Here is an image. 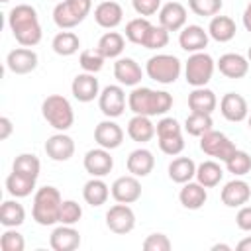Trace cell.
I'll use <instances>...</instances> for the list:
<instances>
[{
    "label": "cell",
    "instance_id": "1",
    "mask_svg": "<svg viewBox=\"0 0 251 251\" xmlns=\"http://www.w3.org/2000/svg\"><path fill=\"white\" fill-rule=\"evenodd\" d=\"M8 25H10L12 35L22 47H33L41 41L43 31L39 25V18H37L35 8L29 4L14 6L8 14Z\"/></svg>",
    "mask_w": 251,
    "mask_h": 251
},
{
    "label": "cell",
    "instance_id": "2",
    "mask_svg": "<svg viewBox=\"0 0 251 251\" xmlns=\"http://www.w3.org/2000/svg\"><path fill=\"white\" fill-rule=\"evenodd\" d=\"M127 108L137 116H165L173 108V96L167 90L133 86L127 96Z\"/></svg>",
    "mask_w": 251,
    "mask_h": 251
},
{
    "label": "cell",
    "instance_id": "3",
    "mask_svg": "<svg viewBox=\"0 0 251 251\" xmlns=\"http://www.w3.org/2000/svg\"><path fill=\"white\" fill-rule=\"evenodd\" d=\"M61 206H63L61 192L55 186H41L33 194L31 216L39 226H53L59 224Z\"/></svg>",
    "mask_w": 251,
    "mask_h": 251
},
{
    "label": "cell",
    "instance_id": "4",
    "mask_svg": "<svg viewBox=\"0 0 251 251\" xmlns=\"http://www.w3.org/2000/svg\"><path fill=\"white\" fill-rule=\"evenodd\" d=\"M41 114L45 122L57 129V131H67L75 124V112L71 102L61 96V94H51L41 102Z\"/></svg>",
    "mask_w": 251,
    "mask_h": 251
},
{
    "label": "cell",
    "instance_id": "5",
    "mask_svg": "<svg viewBox=\"0 0 251 251\" xmlns=\"http://www.w3.org/2000/svg\"><path fill=\"white\" fill-rule=\"evenodd\" d=\"M180 71H182V65L178 57L169 53H157L149 57V61L145 63L147 76L159 84H173L180 76Z\"/></svg>",
    "mask_w": 251,
    "mask_h": 251
},
{
    "label": "cell",
    "instance_id": "6",
    "mask_svg": "<svg viewBox=\"0 0 251 251\" xmlns=\"http://www.w3.org/2000/svg\"><path fill=\"white\" fill-rule=\"evenodd\" d=\"M92 10V0H63L53 8V22L61 29H73L84 22Z\"/></svg>",
    "mask_w": 251,
    "mask_h": 251
},
{
    "label": "cell",
    "instance_id": "7",
    "mask_svg": "<svg viewBox=\"0 0 251 251\" xmlns=\"http://www.w3.org/2000/svg\"><path fill=\"white\" fill-rule=\"evenodd\" d=\"M214 69H216V63L208 53H204V51L190 53V57L184 63V78L194 88L206 86L212 80Z\"/></svg>",
    "mask_w": 251,
    "mask_h": 251
},
{
    "label": "cell",
    "instance_id": "8",
    "mask_svg": "<svg viewBox=\"0 0 251 251\" xmlns=\"http://www.w3.org/2000/svg\"><path fill=\"white\" fill-rule=\"evenodd\" d=\"M200 149L208 155V157H214V159H220V161H227L235 151V143L222 131H216V129H210L206 131L204 135H200Z\"/></svg>",
    "mask_w": 251,
    "mask_h": 251
},
{
    "label": "cell",
    "instance_id": "9",
    "mask_svg": "<svg viewBox=\"0 0 251 251\" xmlns=\"http://www.w3.org/2000/svg\"><path fill=\"white\" fill-rule=\"evenodd\" d=\"M126 92L122 84H108L100 90L98 108L106 118H120L126 110Z\"/></svg>",
    "mask_w": 251,
    "mask_h": 251
},
{
    "label": "cell",
    "instance_id": "10",
    "mask_svg": "<svg viewBox=\"0 0 251 251\" xmlns=\"http://www.w3.org/2000/svg\"><path fill=\"white\" fill-rule=\"evenodd\" d=\"M106 226L112 233L118 235H126L135 227V214L129 208V204H114L108 212H106Z\"/></svg>",
    "mask_w": 251,
    "mask_h": 251
},
{
    "label": "cell",
    "instance_id": "11",
    "mask_svg": "<svg viewBox=\"0 0 251 251\" xmlns=\"http://www.w3.org/2000/svg\"><path fill=\"white\" fill-rule=\"evenodd\" d=\"M110 192H112V198L116 202L133 204V202H137L141 198V182L133 175H124V176H118L112 182Z\"/></svg>",
    "mask_w": 251,
    "mask_h": 251
},
{
    "label": "cell",
    "instance_id": "12",
    "mask_svg": "<svg viewBox=\"0 0 251 251\" xmlns=\"http://www.w3.org/2000/svg\"><path fill=\"white\" fill-rule=\"evenodd\" d=\"M37 63H39V57L29 47H16L6 57V67L14 75H29L31 71L37 69Z\"/></svg>",
    "mask_w": 251,
    "mask_h": 251
},
{
    "label": "cell",
    "instance_id": "13",
    "mask_svg": "<svg viewBox=\"0 0 251 251\" xmlns=\"http://www.w3.org/2000/svg\"><path fill=\"white\" fill-rule=\"evenodd\" d=\"M82 165H84V171L90 176H100L102 178L114 169V157L110 155L108 149L98 147V149L86 151V155L82 159Z\"/></svg>",
    "mask_w": 251,
    "mask_h": 251
},
{
    "label": "cell",
    "instance_id": "14",
    "mask_svg": "<svg viewBox=\"0 0 251 251\" xmlns=\"http://www.w3.org/2000/svg\"><path fill=\"white\" fill-rule=\"evenodd\" d=\"M45 153L51 161L57 163H65L75 155V141L71 135H67L65 131L53 133L51 137H47L45 141Z\"/></svg>",
    "mask_w": 251,
    "mask_h": 251
},
{
    "label": "cell",
    "instance_id": "15",
    "mask_svg": "<svg viewBox=\"0 0 251 251\" xmlns=\"http://www.w3.org/2000/svg\"><path fill=\"white\" fill-rule=\"evenodd\" d=\"M208 29H204L202 25H196V24H190V25H184L178 33V45L180 49H184L186 53H198V51H204L208 47Z\"/></svg>",
    "mask_w": 251,
    "mask_h": 251
},
{
    "label": "cell",
    "instance_id": "16",
    "mask_svg": "<svg viewBox=\"0 0 251 251\" xmlns=\"http://www.w3.org/2000/svg\"><path fill=\"white\" fill-rule=\"evenodd\" d=\"M94 141L98 143V147H104L108 151L118 149L124 141V129L112 118H108L94 127Z\"/></svg>",
    "mask_w": 251,
    "mask_h": 251
},
{
    "label": "cell",
    "instance_id": "17",
    "mask_svg": "<svg viewBox=\"0 0 251 251\" xmlns=\"http://www.w3.org/2000/svg\"><path fill=\"white\" fill-rule=\"evenodd\" d=\"M220 198H222L224 206H227V208H239V206H243V204L249 202V198H251V186L245 180H241V178H233V180H229V182L224 184V188L220 192Z\"/></svg>",
    "mask_w": 251,
    "mask_h": 251
},
{
    "label": "cell",
    "instance_id": "18",
    "mask_svg": "<svg viewBox=\"0 0 251 251\" xmlns=\"http://www.w3.org/2000/svg\"><path fill=\"white\" fill-rule=\"evenodd\" d=\"M71 92L78 102H92L94 98L100 96V84L98 78L94 76V73H80L73 78L71 84Z\"/></svg>",
    "mask_w": 251,
    "mask_h": 251
},
{
    "label": "cell",
    "instance_id": "19",
    "mask_svg": "<svg viewBox=\"0 0 251 251\" xmlns=\"http://www.w3.org/2000/svg\"><path fill=\"white\" fill-rule=\"evenodd\" d=\"M159 25L167 31H180L186 25V8L180 2H167L159 10Z\"/></svg>",
    "mask_w": 251,
    "mask_h": 251
},
{
    "label": "cell",
    "instance_id": "20",
    "mask_svg": "<svg viewBox=\"0 0 251 251\" xmlns=\"http://www.w3.org/2000/svg\"><path fill=\"white\" fill-rule=\"evenodd\" d=\"M114 76L122 86H137L143 78V71L131 57H120L114 63Z\"/></svg>",
    "mask_w": 251,
    "mask_h": 251
},
{
    "label": "cell",
    "instance_id": "21",
    "mask_svg": "<svg viewBox=\"0 0 251 251\" xmlns=\"http://www.w3.org/2000/svg\"><path fill=\"white\" fill-rule=\"evenodd\" d=\"M220 112L227 122H243L249 116V108H247V100L241 94L235 92H227L222 96L220 100Z\"/></svg>",
    "mask_w": 251,
    "mask_h": 251
},
{
    "label": "cell",
    "instance_id": "22",
    "mask_svg": "<svg viewBox=\"0 0 251 251\" xmlns=\"http://www.w3.org/2000/svg\"><path fill=\"white\" fill-rule=\"evenodd\" d=\"M216 67H218V71L224 76L237 80V78H243L247 75V71H249V59L243 57V55H239V53H224L218 59Z\"/></svg>",
    "mask_w": 251,
    "mask_h": 251
},
{
    "label": "cell",
    "instance_id": "23",
    "mask_svg": "<svg viewBox=\"0 0 251 251\" xmlns=\"http://www.w3.org/2000/svg\"><path fill=\"white\" fill-rule=\"evenodd\" d=\"M124 20V10L118 2L114 0H106V2H100L96 8H94V22L104 27V29H114L122 24Z\"/></svg>",
    "mask_w": 251,
    "mask_h": 251
},
{
    "label": "cell",
    "instance_id": "24",
    "mask_svg": "<svg viewBox=\"0 0 251 251\" xmlns=\"http://www.w3.org/2000/svg\"><path fill=\"white\" fill-rule=\"evenodd\" d=\"M49 245L51 249L55 251H75L78 249L80 245V233L73 227V226H57L53 231H51V237H49Z\"/></svg>",
    "mask_w": 251,
    "mask_h": 251
},
{
    "label": "cell",
    "instance_id": "25",
    "mask_svg": "<svg viewBox=\"0 0 251 251\" xmlns=\"http://www.w3.org/2000/svg\"><path fill=\"white\" fill-rule=\"evenodd\" d=\"M126 167H127V173L137 176V178H143L147 176L153 167H155V157L149 149L145 147H139V149H133L129 155H127V161H126Z\"/></svg>",
    "mask_w": 251,
    "mask_h": 251
},
{
    "label": "cell",
    "instance_id": "26",
    "mask_svg": "<svg viewBox=\"0 0 251 251\" xmlns=\"http://www.w3.org/2000/svg\"><path fill=\"white\" fill-rule=\"evenodd\" d=\"M178 200L186 210H200L208 200V192L198 180L196 182L188 180L182 184V188L178 192Z\"/></svg>",
    "mask_w": 251,
    "mask_h": 251
},
{
    "label": "cell",
    "instance_id": "27",
    "mask_svg": "<svg viewBox=\"0 0 251 251\" xmlns=\"http://www.w3.org/2000/svg\"><path fill=\"white\" fill-rule=\"evenodd\" d=\"M235 22L229 16H214L208 24V35L218 43H227L235 37Z\"/></svg>",
    "mask_w": 251,
    "mask_h": 251
},
{
    "label": "cell",
    "instance_id": "28",
    "mask_svg": "<svg viewBox=\"0 0 251 251\" xmlns=\"http://www.w3.org/2000/svg\"><path fill=\"white\" fill-rule=\"evenodd\" d=\"M218 106V98L216 94L206 88V86H198L194 88L190 94H188V108L192 112H198V114H212Z\"/></svg>",
    "mask_w": 251,
    "mask_h": 251
},
{
    "label": "cell",
    "instance_id": "29",
    "mask_svg": "<svg viewBox=\"0 0 251 251\" xmlns=\"http://www.w3.org/2000/svg\"><path fill=\"white\" fill-rule=\"evenodd\" d=\"M108 196H110V186L100 176H92L82 186V198H84V202L90 204V206H94V208L106 204Z\"/></svg>",
    "mask_w": 251,
    "mask_h": 251
},
{
    "label": "cell",
    "instance_id": "30",
    "mask_svg": "<svg viewBox=\"0 0 251 251\" xmlns=\"http://www.w3.org/2000/svg\"><path fill=\"white\" fill-rule=\"evenodd\" d=\"M127 135L137 143H147L155 135V124L151 122L149 116L133 114V118L127 122Z\"/></svg>",
    "mask_w": 251,
    "mask_h": 251
},
{
    "label": "cell",
    "instance_id": "31",
    "mask_svg": "<svg viewBox=\"0 0 251 251\" xmlns=\"http://www.w3.org/2000/svg\"><path fill=\"white\" fill-rule=\"evenodd\" d=\"M169 178L176 184H184L196 176V163L190 157H176L169 163Z\"/></svg>",
    "mask_w": 251,
    "mask_h": 251
},
{
    "label": "cell",
    "instance_id": "32",
    "mask_svg": "<svg viewBox=\"0 0 251 251\" xmlns=\"http://www.w3.org/2000/svg\"><path fill=\"white\" fill-rule=\"evenodd\" d=\"M6 190L14 198H25L35 190V178H29L25 175H20V173L12 171L6 176Z\"/></svg>",
    "mask_w": 251,
    "mask_h": 251
},
{
    "label": "cell",
    "instance_id": "33",
    "mask_svg": "<svg viewBox=\"0 0 251 251\" xmlns=\"http://www.w3.org/2000/svg\"><path fill=\"white\" fill-rule=\"evenodd\" d=\"M126 47V37L118 31H106L100 39H98V45L96 49L106 57V59H118L122 55Z\"/></svg>",
    "mask_w": 251,
    "mask_h": 251
},
{
    "label": "cell",
    "instance_id": "34",
    "mask_svg": "<svg viewBox=\"0 0 251 251\" xmlns=\"http://www.w3.org/2000/svg\"><path fill=\"white\" fill-rule=\"evenodd\" d=\"M25 222V210L18 200H4L0 206V224L4 227H18Z\"/></svg>",
    "mask_w": 251,
    "mask_h": 251
},
{
    "label": "cell",
    "instance_id": "35",
    "mask_svg": "<svg viewBox=\"0 0 251 251\" xmlns=\"http://www.w3.org/2000/svg\"><path fill=\"white\" fill-rule=\"evenodd\" d=\"M222 178H224V171H222L220 163H216V161H204V163H200L196 167V180L204 188L218 186Z\"/></svg>",
    "mask_w": 251,
    "mask_h": 251
},
{
    "label": "cell",
    "instance_id": "36",
    "mask_svg": "<svg viewBox=\"0 0 251 251\" xmlns=\"http://www.w3.org/2000/svg\"><path fill=\"white\" fill-rule=\"evenodd\" d=\"M51 47H53V51H55L57 55H61V57H71V55H75V53L78 51L80 39H78V35L73 33V31H59V33L53 37Z\"/></svg>",
    "mask_w": 251,
    "mask_h": 251
},
{
    "label": "cell",
    "instance_id": "37",
    "mask_svg": "<svg viewBox=\"0 0 251 251\" xmlns=\"http://www.w3.org/2000/svg\"><path fill=\"white\" fill-rule=\"evenodd\" d=\"M151 25H153V24H151L147 18H143V16L129 20V22L126 24V39L131 41V43H135V45H141V47H143L145 37H147Z\"/></svg>",
    "mask_w": 251,
    "mask_h": 251
},
{
    "label": "cell",
    "instance_id": "38",
    "mask_svg": "<svg viewBox=\"0 0 251 251\" xmlns=\"http://www.w3.org/2000/svg\"><path fill=\"white\" fill-rule=\"evenodd\" d=\"M212 126H214L212 114H198V112H192V114L184 120V129H186V133L192 135V137L204 135L206 131L214 129Z\"/></svg>",
    "mask_w": 251,
    "mask_h": 251
},
{
    "label": "cell",
    "instance_id": "39",
    "mask_svg": "<svg viewBox=\"0 0 251 251\" xmlns=\"http://www.w3.org/2000/svg\"><path fill=\"white\" fill-rule=\"evenodd\" d=\"M12 171H16V173H20V175H25V176L37 180L39 171H41V163H39V159H37L33 153H22V155H18V157L14 159Z\"/></svg>",
    "mask_w": 251,
    "mask_h": 251
},
{
    "label": "cell",
    "instance_id": "40",
    "mask_svg": "<svg viewBox=\"0 0 251 251\" xmlns=\"http://www.w3.org/2000/svg\"><path fill=\"white\" fill-rule=\"evenodd\" d=\"M226 169L227 173H231L233 176H245L251 171V157L247 151L237 149L227 161H226Z\"/></svg>",
    "mask_w": 251,
    "mask_h": 251
},
{
    "label": "cell",
    "instance_id": "41",
    "mask_svg": "<svg viewBox=\"0 0 251 251\" xmlns=\"http://www.w3.org/2000/svg\"><path fill=\"white\" fill-rule=\"evenodd\" d=\"M104 61H106V57L96 47L94 49L80 51V57H78V63H80V67H82L84 73H98V71H102Z\"/></svg>",
    "mask_w": 251,
    "mask_h": 251
},
{
    "label": "cell",
    "instance_id": "42",
    "mask_svg": "<svg viewBox=\"0 0 251 251\" xmlns=\"http://www.w3.org/2000/svg\"><path fill=\"white\" fill-rule=\"evenodd\" d=\"M222 0H188V8L202 18H214L222 10Z\"/></svg>",
    "mask_w": 251,
    "mask_h": 251
},
{
    "label": "cell",
    "instance_id": "43",
    "mask_svg": "<svg viewBox=\"0 0 251 251\" xmlns=\"http://www.w3.org/2000/svg\"><path fill=\"white\" fill-rule=\"evenodd\" d=\"M80 218H82V208H80V204L75 202V200H63L61 214H59V224L75 226V224H78Z\"/></svg>",
    "mask_w": 251,
    "mask_h": 251
},
{
    "label": "cell",
    "instance_id": "44",
    "mask_svg": "<svg viewBox=\"0 0 251 251\" xmlns=\"http://www.w3.org/2000/svg\"><path fill=\"white\" fill-rule=\"evenodd\" d=\"M0 247L2 251H24L25 239L20 231H16V227H8L0 237Z\"/></svg>",
    "mask_w": 251,
    "mask_h": 251
},
{
    "label": "cell",
    "instance_id": "45",
    "mask_svg": "<svg viewBox=\"0 0 251 251\" xmlns=\"http://www.w3.org/2000/svg\"><path fill=\"white\" fill-rule=\"evenodd\" d=\"M167 43H169V31L163 25H151L143 47L145 49H163Z\"/></svg>",
    "mask_w": 251,
    "mask_h": 251
},
{
    "label": "cell",
    "instance_id": "46",
    "mask_svg": "<svg viewBox=\"0 0 251 251\" xmlns=\"http://www.w3.org/2000/svg\"><path fill=\"white\" fill-rule=\"evenodd\" d=\"M159 139V149L165 153V155H180L182 149H184V139H182V133L178 135H169V137H157Z\"/></svg>",
    "mask_w": 251,
    "mask_h": 251
},
{
    "label": "cell",
    "instance_id": "47",
    "mask_svg": "<svg viewBox=\"0 0 251 251\" xmlns=\"http://www.w3.org/2000/svg\"><path fill=\"white\" fill-rule=\"evenodd\" d=\"M155 133H157V137L178 135V133H182V127H180V124H178L175 118L165 116V118H161V120L157 122V126H155Z\"/></svg>",
    "mask_w": 251,
    "mask_h": 251
},
{
    "label": "cell",
    "instance_id": "48",
    "mask_svg": "<svg viewBox=\"0 0 251 251\" xmlns=\"http://www.w3.org/2000/svg\"><path fill=\"white\" fill-rule=\"evenodd\" d=\"M145 251H169L171 249V239L165 233H151L143 241Z\"/></svg>",
    "mask_w": 251,
    "mask_h": 251
},
{
    "label": "cell",
    "instance_id": "49",
    "mask_svg": "<svg viewBox=\"0 0 251 251\" xmlns=\"http://www.w3.org/2000/svg\"><path fill=\"white\" fill-rule=\"evenodd\" d=\"M131 6L139 16L147 18L161 10V0H131Z\"/></svg>",
    "mask_w": 251,
    "mask_h": 251
},
{
    "label": "cell",
    "instance_id": "50",
    "mask_svg": "<svg viewBox=\"0 0 251 251\" xmlns=\"http://www.w3.org/2000/svg\"><path fill=\"white\" fill-rule=\"evenodd\" d=\"M235 224L241 231H251V206H239L237 216H235Z\"/></svg>",
    "mask_w": 251,
    "mask_h": 251
},
{
    "label": "cell",
    "instance_id": "51",
    "mask_svg": "<svg viewBox=\"0 0 251 251\" xmlns=\"http://www.w3.org/2000/svg\"><path fill=\"white\" fill-rule=\"evenodd\" d=\"M12 131H14L12 120H10V118H6V116H2V118H0V139H2V141H4V139H8V137L12 135Z\"/></svg>",
    "mask_w": 251,
    "mask_h": 251
},
{
    "label": "cell",
    "instance_id": "52",
    "mask_svg": "<svg viewBox=\"0 0 251 251\" xmlns=\"http://www.w3.org/2000/svg\"><path fill=\"white\" fill-rule=\"evenodd\" d=\"M243 25H245V29L251 33V2L245 6V10H243Z\"/></svg>",
    "mask_w": 251,
    "mask_h": 251
},
{
    "label": "cell",
    "instance_id": "53",
    "mask_svg": "<svg viewBox=\"0 0 251 251\" xmlns=\"http://www.w3.org/2000/svg\"><path fill=\"white\" fill-rule=\"evenodd\" d=\"M237 249H239V251H251V235L245 237V239H241V241L237 243Z\"/></svg>",
    "mask_w": 251,
    "mask_h": 251
},
{
    "label": "cell",
    "instance_id": "54",
    "mask_svg": "<svg viewBox=\"0 0 251 251\" xmlns=\"http://www.w3.org/2000/svg\"><path fill=\"white\" fill-rule=\"evenodd\" d=\"M220 249H222V251H229L231 247L226 245V243H216V245H212V251H220Z\"/></svg>",
    "mask_w": 251,
    "mask_h": 251
},
{
    "label": "cell",
    "instance_id": "55",
    "mask_svg": "<svg viewBox=\"0 0 251 251\" xmlns=\"http://www.w3.org/2000/svg\"><path fill=\"white\" fill-rule=\"evenodd\" d=\"M247 59H249V63H251V47L247 49Z\"/></svg>",
    "mask_w": 251,
    "mask_h": 251
},
{
    "label": "cell",
    "instance_id": "56",
    "mask_svg": "<svg viewBox=\"0 0 251 251\" xmlns=\"http://www.w3.org/2000/svg\"><path fill=\"white\" fill-rule=\"evenodd\" d=\"M247 126H249V129H251V114L247 116Z\"/></svg>",
    "mask_w": 251,
    "mask_h": 251
},
{
    "label": "cell",
    "instance_id": "57",
    "mask_svg": "<svg viewBox=\"0 0 251 251\" xmlns=\"http://www.w3.org/2000/svg\"><path fill=\"white\" fill-rule=\"evenodd\" d=\"M0 2H4V4H6V2H10V0H0Z\"/></svg>",
    "mask_w": 251,
    "mask_h": 251
}]
</instances>
